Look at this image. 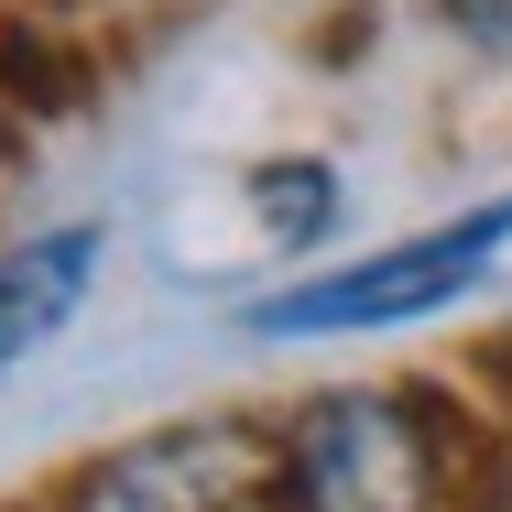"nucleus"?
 I'll use <instances>...</instances> for the list:
<instances>
[{"instance_id": "f03ea898", "label": "nucleus", "mask_w": 512, "mask_h": 512, "mask_svg": "<svg viewBox=\"0 0 512 512\" xmlns=\"http://www.w3.org/2000/svg\"><path fill=\"white\" fill-rule=\"evenodd\" d=\"M295 480L316 512H414L425 502V447L393 404L349 393V404H316L295 436Z\"/></svg>"}, {"instance_id": "f257e3e1", "label": "nucleus", "mask_w": 512, "mask_h": 512, "mask_svg": "<svg viewBox=\"0 0 512 512\" xmlns=\"http://www.w3.org/2000/svg\"><path fill=\"white\" fill-rule=\"evenodd\" d=\"M512 240V197L480 207V218H447V229H425L404 251H382V262H360V273H327V284H295V295H273L262 327L273 338H338V327H393V316H425L447 306V295H469L480 273H491V251Z\"/></svg>"}, {"instance_id": "7ed1b4c3", "label": "nucleus", "mask_w": 512, "mask_h": 512, "mask_svg": "<svg viewBox=\"0 0 512 512\" xmlns=\"http://www.w3.org/2000/svg\"><path fill=\"white\" fill-rule=\"evenodd\" d=\"M88 262H99V229H55V240H33V251L0 262V371H11L22 349H44V338L77 316Z\"/></svg>"}]
</instances>
